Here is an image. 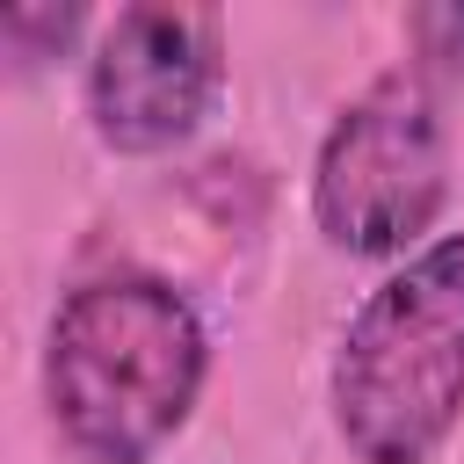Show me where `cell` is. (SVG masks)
I'll return each instance as SVG.
<instances>
[{
	"label": "cell",
	"instance_id": "1",
	"mask_svg": "<svg viewBox=\"0 0 464 464\" xmlns=\"http://www.w3.org/2000/svg\"><path fill=\"white\" fill-rule=\"evenodd\" d=\"M210 334L160 276L80 283L44 341V406L87 464H152L196 413Z\"/></svg>",
	"mask_w": 464,
	"mask_h": 464
},
{
	"label": "cell",
	"instance_id": "4",
	"mask_svg": "<svg viewBox=\"0 0 464 464\" xmlns=\"http://www.w3.org/2000/svg\"><path fill=\"white\" fill-rule=\"evenodd\" d=\"M225 87V36L210 7H123L87 58V116L109 152H174L203 130Z\"/></svg>",
	"mask_w": 464,
	"mask_h": 464
},
{
	"label": "cell",
	"instance_id": "5",
	"mask_svg": "<svg viewBox=\"0 0 464 464\" xmlns=\"http://www.w3.org/2000/svg\"><path fill=\"white\" fill-rule=\"evenodd\" d=\"M413 36H420V44L450 36V44H442V51H428V58H442V65H464V7H428V14H413Z\"/></svg>",
	"mask_w": 464,
	"mask_h": 464
},
{
	"label": "cell",
	"instance_id": "2",
	"mask_svg": "<svg viewBox=\"0 0 464 464\" xmlns=\"http://www.w3.org/2000/svg\"><path fill=\"white\" fill-rule=\"evenodd\" d=\"M334 428L355 464H428L464 420V232L384 276L334 348Z\"/></svg>",
	"mask_w": 464,
	"mask_h": 464
},
{
	"label": "cell",
	"instance_id": "3",
	"mask_svg": "<svg viewBox=\"0 0 464 464\" xmlns=\"http://www.w3.org/2000/svg\"><path fill=\"white\" fill-rule=\"evenodd\" d=\"M450 196V130L428 94V72H377L319 138L312 218L341 254L384 261L406 254Z\"/></svg>",
	"mask_w": 464,
	"mask_h": 464
}]
</instances>
